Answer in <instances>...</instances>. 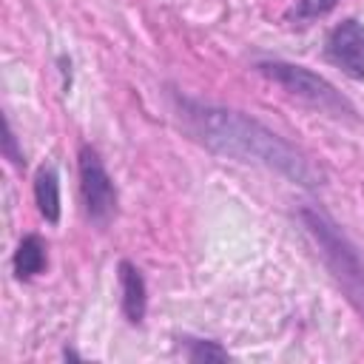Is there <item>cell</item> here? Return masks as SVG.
<instances>
[{
  "instance_id": "obj_1",
  "label": "cell",
  "mask_w": 364,
  "mask_h": 364,
  "mask_svg": "<svg viewBox=\"0 0 364 364\" xmlns=\"http://www.w3.org/2000/svg\"><path fill=\"white\" fill-rule=\"evenodd\" d=\"M176 102L191 134H196L199 142H205L210 151L239 162L264 165L304 188L321 185V171L301 151H296L287 139H282L276 131L264 128L262 122L250 119L247 114L196 102L191 97H179Z\"/></svg>"
},
{
  "instance_id": "obj_2",
  "label": "cell",
  "mask_w": 364,
  "mask_h": 364,
  "mask_svg": "<svg viewBox=\"0 0 364 364\" xmlns=\"http://www.w3.org/2000/svg\"><path fill=\"white\" fill-rule=\"evenodd\" d=\"M299 219H301L304 230L310 233V239L316 242V247H318L327 270L333 273V279L344 290L347 301L364 316V259H361L358 247L316 205H304L299 210Z\"/></svg>"
},
{
  "instance_id": "obj_3",
  "label": "cell",
  "mask_w": 364,
  "mask_h": 364,
  "mask_svg": "<svg viewBox=\"0 0 364 364\" xmlns=\"http://www.w3.org/2000/svg\"><path fill=\"white\" fill-rule=\"evenodd\" d=\"M267 80H273L276 85H282L287 94H293L296 100L327 111V114H353V105L318 74H313L304 65H293V63H282V60H264L256 65Z\"/></svg>"
},
{
  "instance_id": "obj_4",
  "label": "cell",
  "mask_w": 364,
  "mask_h": 364,
  "mask_svg": "<svg viewBox=\"0 0 364 364\" xmlns=\"http://www.w3.org/2000/svg\"><path fill=\"white\" fill-rule=\"evenodd\" d=\"M80 191L85 202V213L94 225L105 228L117 213V188L108 176L100 154L88 145L80 148Z\"/></svg>"
},
{
  "instance_id": "obj_5",
  "label": "cell",
  "mask_w": 364,
  "mask_h": 364,
  "mask_svg": "<svg viewBox=\"0 0 364 364\" xmlns=\"http://www.w3.org/2000/svg\"><path fill=\"white\" fill-rule=\"evenodd\" d=\"M327 57L350 77H364V23H338L327 37Z\"/></svg>"
},
{
  "instance_id": "obj_6",
  "label": "cell",
  "mask_w": 364,
  "mask_h": 364,
  "mask_svg": "<svg viewBox=\"0 0 364 364\" xmlns=\"http://www.w3.org/2000/svg\"><path fill=\"white\" fill-rule=\"evenodd\" d=\"M119 287H122V313H125V318L131 324H139L145 318L148 290H145V279L136 270V264L119 262Z\"/></svg>"
},
{
  "instance_id": "obj_7",
  "label": "cell",
  "mask_w": 364,
  "mask_h": 364,
  "mask_svg": "<svg viewBox=\"0 0 364 364\" xmlns=\"http://www.w3.org/2000/svg\"><path fill=\"white\" fill-rule=\"evenodd\" d=\"M34 199L37 210L43 213L46 222H60V179L51 165H43L34 176Z\"/></svg>"
},
{
  "instance_id": "obj_8",
  "label": "cell",
  "mask_w": 364,
  "mask_h": 364,
  "mask_svg": "<svg viewBox=\"0 0 364 364\" xmlns=\"http://www.w3.org/2000/svg\"><path fill=\"white\" fill-rule=\"evenodd\" d=\"M11 264H14L17 279H31V276L43 273V270H46V242H43L37 233L23 236V242H20L17 250H14Z\"/></svg>"
},
{
  "instance_id": "obj_9",
  "label": "cell",
  "mask_w": 364,
  "mask_h": 364,
  "mask_svg": "<svg viewBox=\"0 0 364 364\" xmlns=\"http://www.w3.org/2000/svg\"><path fill=\"white\" fill-rule=\"evenodd\" d=\"M188 344V358L191 361H228V350H222L216 341H205V338H185Z\"/></svg>"
},
{
  "instance_id": "obj_10",
  "label": "cell",
  "mask_w": 364,
  "mask_h": 364,
  "mask_svg": "<svg viewBox=\"0 0 364 364\" xmlns=\"http://www.w3.org/2000/svg\"><path fill=\"white\" fill-rule=\"evenodd\" d=\"M338 6V0H299L296 6V20H316L324 17L327 11H333Z\"/></svg>"
},
{
  "instance_id": "obj_11",
  "label": "cell",
  "mask_w": 364,
  "mask_h": 364,
  "mask_svg": "<svg viewBox=\"0 0 364 364\" xmlns=\"http://www.w3.org/2000/svg\"><path fill=\"white\" fill-rule=\"evenodd\" d=\"M3 154L14 162V165H20L23 162V154L17 151V142H14V131H11V122L6 119V136H3Z\"/></svg>"
}]
</instances>
